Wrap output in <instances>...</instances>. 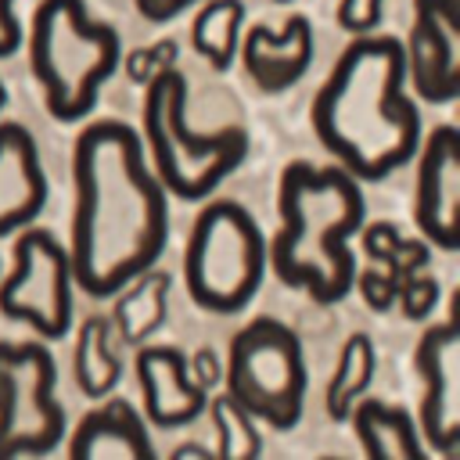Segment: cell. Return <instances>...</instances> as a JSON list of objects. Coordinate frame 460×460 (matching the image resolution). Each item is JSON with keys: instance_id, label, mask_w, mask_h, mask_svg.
Listing matches in <instances>:
<instances>
[{"instance_id": "6da1fadb", "label": "cell", "mask_w": 460, "mask_h": 460, "mask_svg": "<svg viewBox=\"0 0 460 460\" xmlns=\"http://www.w3.org/2000/svg\"><path fill=\"white\" fill-rule=\"evenodd\" d=\"M72 187V280L90 298H111L165 252L169 194L144 162L140 133L119 119H97L79 129Z\"/></svg>"}, {"instance_id": "7a4b0ae2", "label": "cell", "mask_w": 460, "mask_h": 460, "mask_svg": "<svg viewBox=\"0 0 460 460\" xmlns=\"http://www.w3.org/2000/svg\"><path fill=\"white\" fill-rule=\"evenodd\" d=\"M406 61L395 36H356L313 97V133L352 180H385L417 155L420 115L402 93Z\"/></svg>"}, {"instance_id": "3957f363", "label": "cell", "mask_w": 460, "mask_h": 460, "mask_svg": "<svg viewBox=\"0 0 460 460\" xmlns=\"http://www.w3.org/2000/svg\"><path fill=\"white\" fill-rule=\"evenodd\" d=\"M363 190L341 165L288 162L277 180L280 230L266 244L277 280L302 288L320 305H334L352 291L356 255L349 237L363 226Z\"/></svg>"}, {"instance_id": "277c9868", "label": "cell", "mask_w": 460, "mask_h": 460, "mask_svg": "<svg viewBox=\"0 0 460 460\" xmlns=\"http://www.w3.org/2000/svg\"><path fill=\"white\" fill-rule=\"evenodd\" d=\"M119 61V32L93 18L83 0H40L29 22V68L43 90L50 119H86Z\"/></svg>"}, {"instance_id": "5b68a950", "label": "cell", "mask_w": 460, "mask_h": 460, "mask_svg": "<svg viewBox=\"0 0 460 460\" xmlns=\"http://www.w3.org/2000/svg\"><path fill=\"white\" fill-rule=\"evenodd\" d=\"M140 144L151 155L155 180L180 201L208 198L248 158V133L241 126H223L216 133L190 129L187 79L180 68H165L144 86Z\"/></svg>"}, {"instance_id": "8992f818", "label": "cell", "mask_w": 460, "mask_h": 460, "mask_svg": "<svg viewBox=\"0 0 460 460\" xmlns=\"http://www.w3.org/2000/svg\"><path fill=\"white\" fill-rule=\"evenodd\" d=\"M266 237L241 201H208L183 248V284L198 309L234 316L266 277Z\"/></svg>"}, {"instance_id": "52a82bcc", "label": "cell", "mask_w": 460, "mask_h": 460, "mask_svg": "<svg viewBox=\"0 0 460 460\" xmlns=\"http://www.w3.org/2000/svg\"><path fill=\"white\" fill-rule=\"evenodd\" d=\"M226 392L266 428L291 431L305 406V356L298 334L277 316H255L230 338Z\"/></svg>"}, {"instance_id": "ba28073f", "label": "cell", "mask_w": 460, "mask_h": 460, "mask_svg": "<svg viewBox=\"0 0 460 460\" xmlns=\"http://www.w3.org/2000/svg\"><path fill=\"white\" fill-rule=\"evenodd\" d=\"M58 367L47 345L0 341V460L47 456L65 438Z\"/></svg>"}, {"instance_id": "9c48e42d", "label": "cell", "mask_w": 460, "mask_h": 460, "mask_svg": "<svg viewBox=\"0 0 460 460\" xmlns=\"http://www.w3.org/2000/svg\"><path fill=\"white\" fill-rule=\"evenodd\" d=\"M11 273L0 280V313L29 323L40 338L61 341L72 327V262L68 248L40 226H25L11 252Z\"/></svg>"}, {"instance_id": "30bf717a", "label": "cell", "mask_w": 460, "mask_h": 460, "mask_svg": "<svg viewBox=\"0 0 460 460\" xmlns=\"http://www.w3.org/2000/svg\"><path fill=\"white\" fill-rule=\"evenodd\" d=\"M460 298H453L449 320L431 323L413 349V370L420 377L417 435L438 456H453L460 446Z\"/></svg>"}, {"instance_id": "8fae6325", "label": "cell", "mask_w": 460, "mask_h": 460, "mask_svg": "<svg viewBox=\"0 0 460 460\" xmlns=\"http://www.w3.org/2000/svg\"><path fill=\"white\" fill-rule=\"evenodd\" d=\"M402 61L420 101L453 104L460 97V0H413Z\"/></svg>"}, {"instance_id": "7c38bea8", "label": "cell", "mask_w": 460, "mask_h": 460, "mask_svg": "<svg viewBox=\"0 0 460 460\" xmlns=\"http://www.w3.org/2000/svg\"><path fill=\"white\" fill-rule=\"evenodd\" d=\"M413 223L420 237L442 252L460 248V129L435 126L417 144Z\"/></svg>"}, {"instance_id": "4fadbf2b", "label": "cell", "mask_w": 460, "mask_h": 460, "mask_svg": "<svg viewBox=\"0 0 460 460\" xmlns=\"http://www.w3.org/2000/svg\"><path fill=\"white\" fill-rule=\"evenodd\" d=\"M133 370L144 392V417L155 428H183L205 413L208 392L190 381L187 356L176 345H137Z\"/></svg>"}, {"instance_id": "5bb4252c", "label": "cell", "mask_w": 460, "mask_h": 460, "mask_svg": "<svg viewBox=\"0 0 460 460\" xmlns=\"http://www.w3.org/2000/svg\"><path fill=\"white\" fill-rule=\"evenodd\" d=\"M237 58L259 93H284L313 65V25L305 14H291L284 29L252 25L241 32Z\"/></svg>"}, {"instance_id": "9a60e30c", "label": "cell", "mask_w": 460, "mask_h": 460, "mask_svg": "<svg viewBox=\"0 0 460 460\" xmlns=\"http://www.w3.org/2000/svg\"><path fill=\"white\" fill-rule=\"evenodd\" d=\"M47 205V176L32 133L22 122H0V237L32 226Z\"/></svg>"}, {"instance_id": "2e32d148", "label": "cell", "mask_w": 460, "mask_h": 460, "mask_svg": "<svg viewBox=\"0 0 460 460\" xmlns=\"http://www.w3.org/2000/svg\"><path fill=\"white\" fill-rule=\"evenodd\" d=\"M72 460H155L144 417L126 399H108L79 417L68 435Z\"/></svg>"}, {"instance_id": "e0dca14e", "label": "cell", "mask_w": 460, "mask_h": 460, "mask_svg": "<svg viewBox=\"0 0 460 460\" xmlns=\"http://www.w3.org/2000/svg\"><path fill=\"white\" fill-rule=\"evenodd\" d=\"M169 288H172V277L165 270H155V266L144 270V273H137L126 288H119L111 295L115 298V309L108 313L111 338H119L129 349L144 345L165 323Z\"/></svg>"}, {"instance_id": "ac0fdd59", "label": "cell", "mask_w": 460, "mask_h": 460, "mask_svg": "<svg viewBox=\"0 0 460 460\" xmlns=\"http://www.w3.org/2000/svg\"><path fill=\"white\" fill-rule=\"evenodd\" d=\"M352 431L367 456L381 460H424V442L417 435V420L402 406H388L381 399H356L349 410Z\"/></svg>"}, {"instance_id": "d6986e66", "label": "cell", "mask_w": 460, "mask_h": 460, "mask_svg": "<svg viewBox=\"0 0 460 460\" xmlns=\"http://www.w3.org/2000/svg\"><path fill=\"white\" fill-rule=\"evenodd\" d=\"M75 385L86 399H104L122 381V359L111 349V323L108 316H86L75 334V356H72Z\"/></svg>"}, {"instance_id": "ffe728a7", "label": "cell", "mask_w": 460, "mask_h": 460, "mask_svg": "<svg viewBox=\"0 0 460 460\" xmlns=\"http://www.w3.org/2000/svg\"><path fill=\"white\" fill-rule=\"evenodd\" d=\"M241 32H244L241 0H205L190 22V43L216 72H226L234 65Z\"/></svg>"}, {"instance_id": "44dd1931", "label": "cell", "mask_w": 460, "mask_h": 460, "mask_svg": "<svg viewBox=\"0 0 460 460\" xmlns=\"http://www.w3.org/2000/svg\"><path fill=\"white\" fill-rule=\"evenodd\" d=\"M374 370H377V352H374L370 334L352 331V334L341 341L338 367H334V374H331V381H327V395H323L331 420H349V410H352V402L370 388Z\"/></svg>"}, {"instance_id": "7402d4cb", "label": "cell", "mask_w": 460, "mask_h": 460, "mask_svg": "<svg viewBox=\"0 0 460 460\" xmlns=\"http://www.w3.org/2000/svg\"><path fill=\"white\" fill-rule=\"evenodd\" d=\"M208 406V417H212V428H216V456L219 460H252L262 453V435H259V420L230 395V392H219Z\"/></svg>"}, {"instance_id": "603a6c76", "label": "cell", "mask_w": 460, "mask_h": 460, "mask_svg": "<svg viewBox=\"0 0 460 460\" xmlns=\"http://www.w3.org/2000/svg\"><path fill=\"white\" fill-rule=\"evenodd\" d=\"M176 58H180V43L172 36L165 40H155L147 47H133L129 54H122L119 65H126V75L137 83V86H147L158 72L165 68H176Z\"/></svg>"}, {"instance_id": "cb8c5ba5", "label": "cell", "mask_w": 460, "mask_h": 460, "mask_svg": "<svg viewBox=\"0 0 460 460\" xmlns=\"http://www.w3.org/2000/svg\"><path fill=\"white\" fill-rule=\"evenodd\" d=\"M395 302H399L406 320H424L438 305V280L431 273H410L399 280Z\"/></svg>"}, {"instance_id": "d4e9b609", "label": "cell", "mask_w": 460, "mask_h": 460, "mask_svg": "<svg viewBox=\"0 0 460 460\" xmlns=\"http://www.w3.org/2000/svg\"><path fill=\"white\" fill-rule=\"evenodd\" d=\"M352 288H359V295H363V302L374 309V313H385V309H392L395 305V291H399V277L388 270V266H370V270H356V280H352Z\"/></svg>"}, {"instance_id": "484cf974", "label": "cell", "mask_w": 460, "mask_h": 460, "mask_svg": "<svg viewBox=\"0 0 460 460\" xmlns=\"http://www.w3.org/2000/svg\"><path fill=\"white\" fill-rule=\"evenodd\" d=\"M381 14H385V0H338V25L356 32V36H367L381 25Z\"/></svg>"}, {"instance_id": "4316f807", "label": "cell", "mask_w": 460, "mask_h": 460, "mask_svg": "<svg viewBox=\"0 0 460 460\" xmlns=\"http://www.w3.org/2000/svg\"><path fill=\"white\" fill-rule=\"evenodd\" d=\"M359 234H363V252L374 259V262H388L392 259V252H395V244H399V226L395 223H388V219H377V223H370L367 230L359 226Z\"/></svg>"}, {"instance_id": "83f0119b", "label": "cell", "mask_w": 460, "mask_h": 460, "mask_svg": "<svg viewBox=\"0 0 460 460\" xmlns=\"http://www.w3.org/2000/svg\"><path fill=\"white\" fill-rule=\"evenodd\" d=\"M187 374H190V381L198 385V388H216L219 381H223V367H219V356L212 352V349H198L190 359H187Z\"/></svg>"}, {"instance_id": "f1b7e54d", "label": "cell", "mask_w": 460, "mask_h": 460, "mask_svg": "<svg viewBox=\"0 0 460 460\" xmlns=\"http://www.w3.org/2000/svg\"><path fill=\"white\" fill-rule=\"evenodd\" d=\"M22 47V22L14 14V0H0V58H11Z\"/></svg>"}, {"instance_id": "f546056e", "label": "cell", "mask_w": 460, "mask_h": 460, "mask_svg": "<svg viewBox=\"0 0 460 460\" xmlns=\"http://www.w3.org/2000/svg\"><path fill=\"white\" fill-rule=\"evenodd\" d=\"M133 4H137V11H140L147 22L162 25V22H172L176 14H183L187 7H194V4H201V0H133Z\"/></svg>"}, {"instance_id": "4dcf8cb0", "label": "cell", "mask_w": 460, "mask_h": 460, "mask_svg": "<svg viewBox=\"0 0 460 460\" xmlns=\"http://www.w3.org/2000/svg\"><path fill=\"white\" fill-rule=\"evenodd\" d=\"M183 456L208 460V456H216V453H212V449H205V446H198V442H183V446H176V449H172V460H183Z\"/></svg>"}, {"instance_id": "1f68e13d", "label": "cell", "mask_w": 460, "mask_h": 460, "mask_svg": "<svg viewBox=\"0 0 460 460\" xmlns=\"http://www.w3.org/2000/svg\"><path fill=\"white\" fill-rule=\"evenodd\" d=\"M4 104H7V86H4V79H0V111H4Z\"/></svg>"}, {"instance_id": "d6a6232c", "label": "cell", "mask_w": 460, "mask_h": 460, "mask_svg": "<svg viewBox=\"0 0 460 460\" xmlns=\"http://www.w3.org/2000/svg\"><path fill=\"white\" fill-rule=\"evenodd\" d=\"M273 4H288V0H273Z\"/></svg>"}]
</instances>
